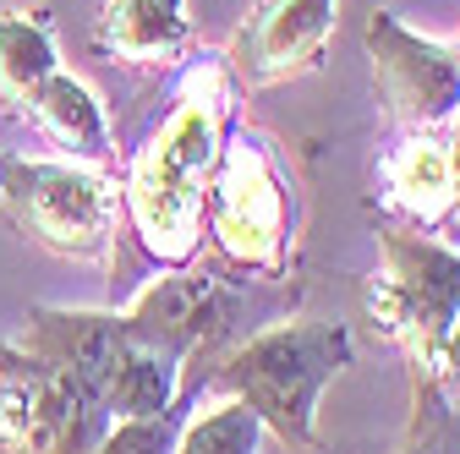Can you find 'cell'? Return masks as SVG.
<instances>
[{
	"label": "cell",
	"mask_w": 460,
	"mask_h": 454,
	"mask_svg": "<svg viewBox=\"0 0 460 454\" xmlns=\"http://www.w3.org/2000/svg\"><path fill=\"white\" fill-rule=\"evenodd\" d=\"M230 132H236V83L219 55H203L187 66L170 116L132 153L121 181V214L148 263L164 274L192 268L203 247V197Z\"/></svg>",
	"instance_id": "1"
},
{
	"label": "cell",
	"mask_w": 460,
	"mask_h": 454,
	"mask_svg": "<svg viewBox=\"0 0 460 454\" xmlns=\"http://www.w3.org/2000/svg\"><path fill=\"white\" fill-rule=\"evenodd\" d=\"M378 274L367 279V312L384 339L411 362L417 406L460 394V252L422 236L378 224Z\"/></svg>",
	"instance_id": "2"
},
{
	"label": "cell",
	"mask_w": 460,
	"mask_h": 454,
	"mask_svg": "<svg viewBox=\"0 0 460 454\" xmlns=\"http://www.w3.org/2000/svg\"><path fill=\"white\" fill-rule=\"evenodd\" d=\"M351 362L357 345L345 323H274L219 362V389L285 449L318 454V400Z\"/></svg>",
	"instance_id": "3"
},
{
	"label": "cell",
	"mask_w": 460,
	"mask_h": 454,
	"mask_svg": "<svg viewBox=\"0 0 460 454\" xmlns=\"http://www.w3.org/2000/svg\"><path fill=\"white\" fill-rule=\"evenodd\" d=\"M0 208L12 231L55 258L110 263L115 224H121V187L110 170L44 153H0Z\"/></svg>",
	"instance_id": "4"
},
{
	"label": "cell",
	"mask_w": 460,
	"mask_h": 454,
	"mask_svg": "<svg viewBox=\"0 0 460 454\" xmlns=\"http://www.w3.org/2000/svg\"><path fill=\"white\" fill-rule=\"evenodd\" d=\"M203 231L214 236V252L225 263L247 274H285V263H291L296 203L274 143L258 127H236L225 137V153L203 197Z\"/></svg>",
	"instance_id": "5"
},
{
	"label": "cell",
	"mask_w": 460,
	"mask_h": 454,
	"mask_svg": "<svg viewBox=\"0 0 460 454\" xmlns=\"http://www.w3.org/2000/svg\"><path fill=\"white\" fill-rule=\"evenodd\" d=\"M373 99L384 121L400 132H444L460 116V66L455 49L438 39H422L394 12H373L362 28Z\"/></svg>",
	"instance_id": "6"
},
{
	"label": "cell",
	"mask_w": 460,
	"mask_h": 454,
	"mask_svg": "<svg viewBox=\"0 0 460 454\" xmlns=\"http://www.w3.org/2000/svg\"><path fill=\"white\" fill-rule=\"evenodd\" d=\"M340 22V0H258L225 44V72L236 93L279 88L323 66V49Z\"/></svg>",
	"instance_id": "7"
},
{
	"label": "cell",
	"mask_w": 460,
	"mask_h": 454,
	"mask_svg": "<svg viewBox=\"0 0 460 454\" xmlns=\"http://www.w3.org/2000/svg\"><path fill=\"white\" fill-rule=\"evenodd\" d=\"M93 49L127 72H176L192 49L187 0H99Z\"/></svg>",
	"instance_id": "8"
},
{
	"label": "cell",
	"mask_w": 460,
	"mask_h": 454,
	"mask_svg": "<svg viewBox=\"0 0 460 454\" xmlns=\"http://www.w3.org/2000/svg\"><path fill=\"white\" fill-rule=\"evenodd\" d=\"M378 187H384V208L406 219V231L433 236L455 203L449 137L444 132H406L378 159Z\"/></svg>",
	"instance_id": "9"
},
{
	"label": "cell",
	"mask_w": 460,
	"mask_h": 454,
	"mask_svg": "<svg viewBox=\"0 0 460 454\" xmlns=\"http://www.w3.org/2000/svg\"><path fill=\"white\" fill-rule=\"evenodd\" d=\"M28 121L61 148L66 159H77V164H93V170H104L110 164V127H104V109H99V99L72 77V72H55L39 93H33V104H28Z\"/></svg>",
	"instance_id": "10"
},
{
	"label": "cell",
	"mask_w": 460,
	"mask_h": 454,
	"mask_svg": "<svg viewBox=\"0 0 460 454\" xmlns=\"http://www.w3.org/2000/svg\"><path fill=\"white\" fill-rule=\"evenodd\" d=\"M61 72L55 28L44 6H0V104L28 116L33 93Z\"/></svg>",
	"instance_id": "11"
},
{
	"label": "cell",
	"mask_w": 460,
	"mask_h": 454,
	"mask_svg": "<svg viewBox=\"0 0 460 454\" xmlns=\"http://www.w3.org/2000/svg\"><path fill=\"white\" fill-rule=\"evenodd\" d=\"M258 443H263V422L242 400L219 394V400L198 406L187 427H176V449L170 454H258Z\"/></svg>",
	"instance_id": "12"
},
{
	"label": "cell",
	"mask_w": 460,
	"mask_h": 454,
	"mask_svg": "<svg viewBox=\"0 0 460 454\" xmlns=\"http://www.w3.org/2000/svg\"><path fill=\"white\" fill-rule=\"evenodd\" d=\"M176 449V416H143V422H115L88 454H170Z\"/></svg>",
	"instance_id": "13"
},
{
	"label": "cell",
	"mask_w": 460,
	"mask_h": 454,
	"mask_svg": "<svg viewBox=\"0 0 460 454\" xmlns=\"http://www.w3.org/2000/svg\"><path fill=\"white\" fill-rule=\"evenodd\" d=\"M444 137H449V159H455V203H449V219L438 224V236H444V247H460V116L444 127Z\"/></svg>",
	"instance_id": "14"
},
{
	"label": "cell",
	"mask_w": 460,
	"mask_h": 454,
	"mask_svg": "<svg viewBox=\"0 0 460 454\" xmlns=\"http://www.w3.org/2000/svg\"><path fill=\"white\" fill-rule=\"evenodd\" d=\"M449 49H455V66H460V39H455V44H449Z\"/></svg>",
	"instance_id": "15"
}]
</instances>
